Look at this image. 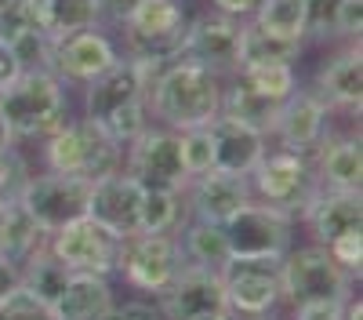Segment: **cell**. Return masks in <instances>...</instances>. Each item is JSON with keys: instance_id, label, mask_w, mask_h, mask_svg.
I'll use <instances>...</instances> for the list:
<instances>
[{"instance_id": "cell-1", "label": "cell", "mask_w": 363, "mask_h": 320, "mask_svg": "<svg viewBox=\"0 0 363 320\" xmlns=\"http://www.w3.org/2000/svg\"><path fill=\"white\" fill-rule=\"evenodd\" d=\"M149 109L171 131L207 128L222 109V80L207 73L203 66L174 58L160 70L153 92H149Z\"/></svg>"}, {"instance_id": "cell-2", "label": "cell", "mask_w": 363, "mask_h": 320, "mask_svg": "<svg viewBox=\"0 0 363 320\" xmlns=\"http://www.w3.org/2000/svg\"><path fill=\"white\" fill-rule=\"evenodd\" d=\"M0 116L11 138H48L66 124V84L51 70H22L0 87Z\"/></svg>"}, {"instance_id": "cell-3", "label": "cell", "mask_w": 363, "mask_h": 320, "mask_svg": "<svg viewBox=\"0 0 363 320\" xmlns=\"http://www.w3.org/2000/svg\"><path fill=\"white\" fill-rule=\"evenodd\" d=\"M120 145L99 121H66L62 128H55L48 135V145H44V160L51 171L58 175H77V179H106V175L120 171Z\"/></svg>"}, {"instance_id": "cell-4", "label": "cell", "mask_w": 363, "mask_h": 320, "mask_svg": "<svg viewBox=\"0 0 363 320\" xmlns=\"http://www.w3.org/2000/svg\"><path fill=\"white\" fill-rule=\"evenodd\" d=\"M189 15L182 0H138V8L124 22V44L128 58H145V62H174L182 40H186Z\"/></svg>"}, {"instance_id": "cell-5", "label": "cell", "mask_w": 363, "mask_h": 320, "mask_svg": "<svg viewBox=\"0 0 363 320\" xmlns=\"http://www.w3.org/2000/svg\"><path fill=\"white\" fill-rule=\"evenodd\" d=\"M352 287V273L342 270L323 244L298 248L284 255L280 266V299L301 302H345Z\"/></svg>"}, {"instance_id": "cell-6", "label": "cell", "mask_w": 363, "mask_h": 320, "mask_svg": "<svg viewBox=\"0 0 363 320\" xmlns=\"http://www.w3.org/2000/svg\"><path fill=\"white\" fill-rule=\"evenodd\" d=\"M251 182H255V193L262 197V204H272V208H280L287 215H306L309 204L323 189L309 157L291 153V150L262 153V160L251 167Z\"/></svg>"}, {"instance_id": "cell-7", "label": "cell", "mask_w": 363, "mask_h": 320, "mask_svg": "<svg viewBox=\"0 0 363 320\" xmlns=\"http://www.w3.org/2000/svg\"><path fill=\"white\" fill-rule=\"evenodd\" d=\"M280 266L284 255H229L218 270L225 306L244 316H265L280 302Z\"/></svg>"}, {"instance_id": "cell-8", "label": "cell", "mask_w": 363, "mask_h": 320, "mask_svg": "<svg viewBox=\"0 0 363 320\" xmlns=\"http://www.w3.org/2000/svg\"><path fill=\"white\" fill-rule=\"evenodd\" d=\"M164 62H145V58H120L116 66H109L102 77H95L87 84L84 95V109L91 121L106 124L116 109H128L135 102L149 106V92L160 77Z\"/></svg>"}, {"instance_id": "cell-9", "label": "cell", "mask_w": 363, "mask_h": 320, "mask_svg": "<svg viewBox=\"0 0 363 320\" xmlns=\"http://www.w3.org/2000/svg\"><path fill=\"white\" fill-rule=\"evenodd\" d=\"M48 251L62 262L69 273H113L116 270V251L120 237L91 215H80L66 222L62 229L48 233Z\"/></svg>"}, {"instance_id": "cell-10", "label": "cell", "mask_w": 363, "mask_h": 320, "mask_svg": "<svg viewBox=\"0 0 363 320\" xmlns=\"http://www.w3.org/2000/svg\"><path fill=\"white\" fill-rule=\"evenodd\" d=\"M182 266H186V258H182V248L171 233H131V237H120L116 270L128 277V284L142 291H164Z\"/></svg>"}, {"instance_id": "cell-11", "label": "cell", "mask_w": 363, "mask_h": 320, "mask_svg": "<svg viewBox=\"0 0 363 320\" xmlns=\"http://www.w3.org/2000/svg\"><path fill=\"white\" fill-rule=\"evenodd\" d=\"M87 200H91V182L77 179V175H29V182L18 193V204L37 219L44 233L62 229L66 222L87 215Z\"/></svg>"}, {"instance_id": "cell-12", "label": "cell", "mask_w": 363, "mask_h": 320, "mask_svg": "<svg viewBox=\"0 0 363 320\" xmlns=\"http://www.w3.org/2000/svg\"><path fill=\"white\" fill-rule=\"evenodd\" d=\"M240 29H244V22L229 18L222 11H207L200 18H189L178 58H186L193 66H203L215 77H229L240 70Z\"/></svg>"}, {"instance_id": "cell-13", "label": "cell", "mask_w": 363, "mask_h": 320, "mask_svg": "<svg viewBox=\"0 0 363 320\" xmlns=\"http://www.w3.org/2000/svg\"><path fill=\"white\" fill-rule=\"evenodd\" d=\"M131 145L128 175L138 179L145 189H186L189 171L182 164V142L171 128H145Z\"/></svg>"}, {"instance_id": "cell-14", "label": "cell", "mask_w": 363, "mask_h": 320, "mask_svg": "<svg viewBox=\"0 0 363 320\" xmlns=\"http://www.w3.org/2000/svg\"><path fill=\"white\" fill-rule=\"evenodd\" d=\"M291 219L272 204H244L222 229L229 255H287L291 248Z\"/></svg>"}, {"instance_id": "cell-15", "label": "cell", "mask_w": 363, "mask_h": 320, "mask_svg": "<svg viewBox=\"0 0 363 320\" xmlns=\"http://www.w3.org/2000/svg\"><path fill=\"white\" fill-rule=\"evenodd\" d=\"M157 295H160V316L167 320H196L211 313H229L218 270L193 266V262H186L174 273V280Z\"/></svg>"}, {"instance_id": "cell-16", "label": "cell", "mask_w": 363, "mask_h": 320, "mask_svg": "<svg viewBox=\"0 0 363 320\" xmlns=\"http://www.w3.org/2000/svg\"><path fill=\"white\" fill-rule=\"evenodd\" d=\"M116 62H120V55L99 26L55 40V51H51V73L62 84H91Z\"/></svg>"}, {"instance_id": "cell-17", "label": "cell", "mask_w": 363, "mask_h": 320, "mask_svg": "<svg viewBox=\"0 0 363 320\" xmlns=\"http://www.w3.org/2000/svg\"><path fill=\"white\" fill-rule=\"evenodd\" d=\"M138 208H142V182L124 171H113L106 179L91 182L87 215L113 229L116 237H131L138 233Z\"/></svg>"}, {"instance_id": "cell-18", "label": "cell", "mask_w": 363, "mask_h": 320, "mask_svg": "<svg viewBox=\"0 0 363 320\" xmlns=\"http://www.w3.org/2000/svg\"><path fill=\"white\" fill-rule=\"evenodd\" d=\"M272 135H277L284 142V150H291V153H313L327 135V102L316 92L294 87V92L280 102Z\"/></svg>"}, {"instance_id": "cell-19", "label": "cell", "mask_w": 363, "mask_h": 320, "mask_svg": "<svg viewBox=\"0 0 363 320\" xmlns=\"http://www.w3.org/2000/svg\"><path fill=\"white\" fill-rule=\"evenodd\" d=\"M193 215L200 222H215L225 226L244 204L251 200V186H247V175H229L211 167L203 175L193 179Z\"/></svg>"}, {"instance_id": "cell-20", "label": "cell", "mask_w": 363, "mask_h": 320, "mask_svg": "<svg viewBox=\"0 0 363 320\" xmlns=\"http://www.w3.org/2000/svg\"><path fill=\"white\" fill-rule=\"evenodd\" d=\"M211 135V153H215V167L229 171V175H251V167L262 160L265 153V135L233 121V116H215L207 124Z\"/></svg>"}, {"instance_id": "cell-21", "label": "cell", "mask_w": 363, "mask_h": 320, "mask_svg": "<svg viewBox=\"0 0 363 320\" xmlns=\"http://www.w3.org/2000/svg\"><path fill=\"white\" fill-rule=\"evenodd\" d=\"M316 241L327 248L330 241L345 237V233H359L363 229V200L359 189H320V197L309 204L306 211Z\"/></svg>"}, {"instance_id": "cell-22", "label": "cell", "mask_w": 363, "mask_h": 320, "mask_svg": "<svg viewBox=\"0 0 363 320\" xmlns=\"http://www.w3.org/2000/svg\"><path fill=\"white\" fill-rule=\"evenodd\" d=\"M113 287L102 273H69L62 295L51 302V320H106Z\"/></svg>"}, {"instance_id": "cell-23", "label": "cell", "mask_w": 363, "mask_h": 320, "mask_svg": "<svg viewBox=\"0 0 363 320\" xmlns=\"http://www.w3.org/2000/svg\"><path fill=\"white\" fill-rule=\"evenodd\" d=\"M327 106H345L359 113V95H363V58H359V44L342 48L330 62L320 70V92H316Z\"/></svg>"}, {"instance_id": "cell-24", "label": "cell", "mask_w": 363, "mask_h": 320, "mask_svg": "<svg viewBox=\"0 0 363 320\" xmlns=\"http://www.w3.org/2000/svg\"><path fill=\"white\" fill-rule=\"evenodd\" d=\"M316 179L327 189H359L363 157H359V138H327L316 145Z\"/></svg>"}, {"instance_id": "cell-25", "label": "cell", "mask_w": 363, "mask_h": 320, "mask_svg": "<svg viewBox=\"0 0 363 320\" xmlns=\"http://www.w3.org/2000/svg\"><path fill=\"white\" fill-rule=\"evenodd\" d=\"M33 22L40 33H48L51 40H62L69 33L99 26V8L95 0H26Z\"/></svg>"}, {"instance_id": "cell-26", "label": "cell", "mask_w": 363, "mask_h": 320, "mask_svg": "<svg viewBox=\"0 0 363 320\" xmlns=\"http://www.w3.org/2000/svg\"><path fill=\"white\" fill-rule=\"evenodd\" d=\"M298 55H301V40L269 33L255 18H247L244 29H240V70H247V66H294Z\"/></svg>"}, {"instance_id": "cell-27", "label": "cell", "mask_w": 363, "mask_h": 320, "mask_svg": "<svg viewBox=\"0 0 363 320\" xmlns=\"http://www.w3.org/2000/svg\"><path fill=\"white\" fill-rule=\"evenodd\" d=\"M236 77V73H233ZM222 116H233V121L240 124H247L262 135H272V124H277V113H280V102L277 99H269L262 92H255L251 84L244 80H233L229 87H222Z\"/></svg>"}, {"instance_id": "cell-28", "label": "cell", "mask_w": 363, "mask_h": 320, "mask_svg": "<svg viewBox=\"0 0 363 320\" xmlns=\"http://www.w3.org/2000/svg\"><path fill=\"white\" fill-rule=\"evenodd\" d=\"M66 280H69V270L48 251V244L26 258V270H18V284L29 291V295H37L44 306H51L58 295H62Z\"/></svg>"}, {"instance_id": "cell-29", "label": "cell", "mask_w": 363, "mask_h": 320, "mask_svg": "<svg viewBox=\"0 0 363 320\" xmlns=\"http://www.w3.org/2000/svg\"><path fill=\"white\" fill-rule=\"evenodd\" d=\"M182 258L193 262V266H207V270H222V262L229 258V241H225V229L215 222H193L186 229V237L178 241Z\"/></svg>"}, {"instance_id": "cell-30", "label": "cell", "mask_w": 363, "mask_h": 320, "mask_svg": "<svg viewBox=\"0 0 363 320\" xmlns=\"http://www.w3.org/2000/svg\"><path fill=\"white\" fill-rule=\"evenodd\" d=\"M48 244V233L37 226V219L29 215L18 200H11L8 204V248H4V255L11 258V262H26L33 251H40Z\"/></svg>"}, {"instance_id": "cell-31", "label": "cell", "mask_w": 363, "mask_h": 320, "mask_svg": "<svg viewBox=\"0 0 363 320\" xmlns=\"http://www.w3.org/2000/svg\"><path fill=\"white\" fill-rule=\"evenodd\" d=\"M178 215H182L178 189H145L142 186L138 233H171L178 226Z\"/></svg>"}, {"instance_id": "cell-32", "label": "cell", "mask_w": 363, "mask_h": 320, "mask_svg": "<svg viewBox=\"0 0 363 320\" xmlns=\"http://www.w3.org/2000/svg\"><path fill=\"white\" fill-rule=\"evenodd\" d=\"M255 22L265 26L269 33L306 40V11H301V0H262L255 11Z\"/></svg>"}, {"instance_id": "cell-33", "label": "cell", "mask_w": 363, "mask_h": 320, "mask_svg": "<svg viewBox=\"0 0 363 320\" xmlns=\"http://www.w3.org/2000/svg\"><path fill=\"white\" fill-rule=\"evenodd\" d=\"M236 77L244 80V84H251L255 92L277 99V102H284L298 87L294 66H247V70H236Z\"/></svg>"}, {"instance_id": "cell-34", "label": "cell", "mask_w": 363, "mask_h": 320, "mask_svg": "<svg viewBox=\"0 0 363 320\" xmlns=\"http://www.w3.org/2000/svg\"><path fill=\"white\" fill-rule=\"evenodd\" d=\"M178 142H182V164H186L189 179L211 171L215 167V153H211V135L207 128H189V131H178Z\"/></svg>"}, {"instance_id": "cell-35", "label": "cell", "mask_w": 363, "mask_h": 320, "mask_svg": "<svg viewBox=\"0 0 363 320\" xmlns=\"http://www.w3.org/2000/svg\"><path fill=\"white\" fill-rule=\"evenodd\" d=\"M29 182V167L22 160V153L15 150V145H0V204H11L18 200L22 186Z\"/></svg>"}, {"instance_id": "cell-36", "label": "cell", "mask_w": 363, "mask_h": 320, "mask_svg": "<svg viewBox=\"0 0 363 320\" xmlns=\"http://www.w3.org/2000/svg\"><path fill=\"white\" fill-rule=\"evenodd\" d=\"M37 22L26 0H0V44H18L26 33H33Z\"/></svg>"}, {"instance_id": "cell-37", "label": "cell", "mask_w": 363, "mask_h": 320, "mask_svg": "<svg viewBox=\"0 0 363 320\" xmlns=\"http://www.w3.org/2000/svg\"><path fill=\"white\" fill-rule=\"evenodd\" d=\"M0 320H51V306H44L37 295H29L18 284L0 299Z\"/></svg>"}, {"instance_id": "cell-38", "label": "cell", "mask_w": 363, "mask_h": 320, "mask_svg": "<svg viewBox=\"0 0 363 320\" xmlns=\"http://www.w3.org/2000/svg\"><path fill=\"white\" fill-rule=\"evenodd\" d=\"M338 4L342 0H301V11H306V37H316V40L335 37Z\"/></svg>"}, {"instance_id": "cell-39", "label": "cell", "mask_w": 363, "mask_h": 320, "mask_svg": "<svg viewBox=\"0 0 363 320\" xmlns=\"http://www.w3.org/2000/svg\"><path fill=\"white\" fill-rule=\"evenodd\" d=\"M327 251H330V258H335L342 270L359 273V262H363V233H345V237L330 241Z\"/></svg>"}, {"instance_id": "cell-40", "label": "cell", "mask_w": 363, "mask_h": 320, "mask_svg": "<svg viewBox=\"0 0 363 320\" xmlns=\"http://www.w3.org/2000/svg\"><path fill=\"white\" fill-rule=\"evenodd\" d=\"M359 29H363V0H342L335 15V37L356 40Z\"/></svg>"}, {"instance_id": "cell-41", "label": "cell", "mask_w": 363, "mask_h": 320, "mask_svg": "<svg viewBox=\"0 0 363 320\" xmlns=\"http://www.w3.org/2000/svg\"><path fill=\"white\" fill-rule=\"evenodd\" d=\"M294 320H345V302H301Z\"/></svg>"}, {"instance_id": "cell-42", "label": "cell", "mask_w": 363, "mask_h": 320, "mask_svg": "<svg viewBox=\"0 0 363 320\" xmlns=\"http://www.w3.org/2000/svg\"><path fill=\"white\" fill-rule=\"evenodd\" d=\"M95 8H99V22L124 26L131 18V11L138 8V0H95Z\"/></svg>"}, {"instance_id": "cell-43", "label": "cell", "mask_w": 363, "mask_h": 320, "mask_svg": "<svg viewBox=\"0 0 363 320\" xmlns=\"http://www.w3.org/2000/svg\"><path fill=\"white\" fill-rule=\"evenodd\" d=\"M258 4H262V0H211V8H215V11H222L229 18H240V22L255 18Z\"/></svg>"}, {"instance_id": "cell-44", "label": "cell", "mask_w": 363, "mask_h": 320, "mask_svg": "<svg viewBox=\"0 0 363 320\" xmlns=\"http://www.w3.org/2000/svg\"><path fill=\"white\" fill-rule=\"evenodd\" d=\"M106 320H160V313L145 302H124V306H113Z\"/></svg>"}, {"instance_id": "cell-45", "label": "cell", "mask_w": 363, "mask_h": 320, "mask_svg": "<svg viewBox=\"0 0 363 320\" xmlns=\"http://www.w3.org/2000/svg\"><path fill=\"white\" fill-rule=\"evenodd\" d=\"M18 73H22V66H18L15 51H11L8 44H0V87H8Z\"/></svg>"}, {"instance_id": "cell-46", "label": "cell", "mask_w": 363, "mask_h": 320, "mask_svg": "<svg viewBox=\"0 0 363 320\" xmlns=\"http://www.w3.org/2000/svg\"><path fill=\"white\" fill-rule=\"evenodd\" d=\"M18 287V266L11 258H0V299L8 295V291Z\"/></svg>"}, {"instance_id": "cell-47", "label": "cell", "mask_w": 363, "mask_h": 320, "mask_svg": "<svg viewBox=\"0 0 363 320\" xmlns=\"http://www.w3.org/2000/svg\"><path fill=\"white\" fill-rule=\"evenodd\" d=\"M4 248H8V204H0V258H8Z\"/></svg>"}, {"instance_id": "cell-48", "label": "cell", "mask_w": 363, "mask_h": 320, "mask_svg": "<svg viewBox=\"0 0 363 320\" xmlns=\"http://www.w3.org/2000/svg\"><path fill=\"white\" fill-rule=\"evenodd\" d=\"M196 320H229V313H211V316H196Z\"/></svg>"}]
</instances>
